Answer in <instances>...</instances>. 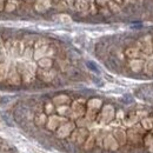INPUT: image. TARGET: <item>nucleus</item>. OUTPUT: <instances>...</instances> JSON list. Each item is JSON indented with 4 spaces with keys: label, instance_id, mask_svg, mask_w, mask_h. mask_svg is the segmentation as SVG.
<instances>
[{
    "label": "nucleus",
    "instance_id": "f257e3e1",
    "mask_svg": "<svg viewBox=\"0 0 153 153\" xmlns=\"http://www.w3.org/2000/svg\"><path fill=\"white\" fill-rule=\"evenodd\" d=\"M137 47L144 53V54H152L153 53V39L151 36H144L137 41Z\"/></svg>",
    "mask_w": 153,
    "mask_h": 153
},
{
    "label": "nucleus",
    "instance_id": "f03ea898",
    "mask_svg": "<svg viewBox=\"0 0 153 153\" xmlns=\"http://www.w3.org/2000/svg\"><path fill=\"white\" fill-rule=\"evenodd\" d=\"M125 53H126V56L130 59H141V57L144 56V53L137 46L135 47H128Z\"/></svg>",
    "mask_w": 153,
    "mask_h": 153
},
{
    "label": "nucleus",
    "instance_id": "7ed1b4c3",
    "mask_svg": "<svg viewBox=\"0 0 153 153\" xmlns=\"http://www.w3.org/2000/svg\"><path fill=\"white\" fill-rule=\"evenodd\" d=\"M144 60L143 59H131L130 61V67L133 70L134 72H139L144 68Z\"/></svg>",
    "mask_w": 153,
    "mask_h": 153
},
{
    "label": "nucleus",
    "instance_id": "20e7f679",
    "mask_svg": "<svg viewBox=\"0 0 153 153\" xmlns=\"http://www.w3.org/2000/svg\"><path fill=\"white\" fill-rule=\"evenodd\" d=\"M144 70H145V73H146V74L153 76V61L152 60H147V61L144 64Z\"/></svg>",
    "mask_w": 153,
    "mask_h": 153
},
{
    "label": "nucleus",
    "instance_id": "39448f33",
    "mask_svg": "<svg viewBox=\"0 0 153 153\" xmlns=\"http://www.w3.org/2000/svg\"><path fill=\"white\" fill-rule=\"evenodd\" d=\"M141 125H143V127L146 128V130H152L153 128V119H151V118L143 119Z\"/></svg>",
    "mask_w": 153,
    "mask_h": 153
},
{
    "label": "nucleus",
    "instance_id": "423d86ee",
    "mask_svg": "<svg viewBox=\"0 0 153 153\" xmlns=\"http://www.w3.org/2000/svg\"><path fill=\"white\" fill-rule=\"evenodd\" d=\"M87 66H88L90 68H92L93 71H98V70H97V67L93 65V62H87Z\"/></svg>",
    "mask_w": 153,
    "mask_h": 153
},
{
    "label": "nucleus",
    "instance_id": "0eeeda50",
    "mask_svg": "<svg viewBox=\"0 0 153 153\" xmlns=\"http://www.w3.org/2000/svg\"><path fill=\"white\" fill-rule=\"evenodd\" d=\"M115 1H117V2H119V4H123V1H124V0H115Z\"/></svg>",
    "mask_w": 153,
    "mask_h": 153
},
{
    "label": "nucleus",
    "instance_id": "6e6552de",
    "mask_svg": "<svg viewBox=\"0 0 153 153\" xmlns=\"http://www.w3.org/2000/svg\"><path fill=\"white\" fill-rule=\"evenodd\" d=\"M152 133H153V128H152Z\"/></svg>",
    "mask_w": 153,
    "mask_h": 153
},
{
    "label": "nucleus",
    "instance_id": "1a4fd4ad",
    "mask_svg": "<svg viewBox=\"0 0 153 153\" xmlns=\"http://www.w3.org/2000/svg\"><path fill=\"white\" fill-rule=\"evenodd\" d=\"M56 1H57V0H56Z\"/></svg>",
    "mask_w": 153,
    "mask_h": 153
}]
</instances>
